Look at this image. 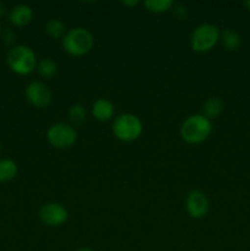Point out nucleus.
Here are the masks:
<instances>
[{
	"instance_id": "1",
	"label": "nucleus",
	"mask_w": 250,
	"mask_h": 251,
	"mask_svg": "<svg viewBox=\"0 0 250 251\" xmlns=\"http://www.w3.org/2000/svg\"><path fill=\"white\" fill-rule=\"evenodd\" d=\"M212 132V123L202 114H194L186 118L180 125V136L191 145L201 144Z\"/></svg>"
},
{
	"instance_id": "2",
	"label": "nucleus",
	"mask_w": 250,
	"mask_h": 251,
	"mask_svg": "<svg viewBox=\"0 0 250 251\" xmlns=\"http://www.w3.org/2000/svg\"><path fill=\"white\" fill-rule=\"evenodd\" d=\"M6 63L10 70L20 76L32 74L38 64L34 51L24 44L15 46L10 49L6 56Z\"/></svg>"
},
{
	"instance_id": "3",
	"label": "nucleus",
	"mask_w": 250,
	"mask_h": 251,
	"mask_svg": "<svg viewBox=\"0 0 250 251\" xmlns=\"http://www.w3.org/2000/svg\"><path fill=\"white\" fill-rule=\"evenodd\" d=\"M63 49L73 56H83L93 48L95 39L92 33L83 27H76L66 32L61 39Z\"/></svg>"
},
{
	"instance_id": "4",
	"label": "nucleus",
	"mask_w": 250,
	"mask_h": 251,
	"mask_svg": "<svg viewBox=\"0 0 250 251\" xmlns=\"http://www.w3.org/2000/svg\"><path fill=\"white\" fill-rule=\"evenodd\" d=\"M142 123L136 115L125 113L118 115L113 122V134L123 142H132L142 134Z\"/></svg>"
},
{
	"instance_id": "5",
	"label": "nucleus",
	"mask_w": 250,
	"mask_h": 251,
	"mask_svg": "<svg viewBox=\"0 0 250 251\" xmlns=\"http://www.w3.org/2000/svg\"><path fill=\"white\" fill-rule=\"evenodd\" d=\"M221 32L212 24H202L196 27L190 37V47L196 53H207L218 43Z\"/></svg>"
},
{
	"instance_id": "6",
	"label": "nucleus",
	"mask_w": 250,
	"mask_h": 251,
	"mask_svg": "<svg viewBox=\"0 0 250 251\" xmlns=\"http://www.w3.org/2000/svg\"><path fill=\"white\" fill-rule=\"evenodd\" d=\"M47 140L55 149H68L77 140V131L75 127L66 123L53 124L47 131Z\"/></svg>"
},
{
	"instance_id": "7",
	"label": "nucleus",
	"mask_w": 250,
	"mask_h": 251,
	"mask_svg": "<svg viewBox=\"0 0 250 251\" xmlns=\"http://www.w3.org/2000/svg\"><path fill=\"white\" fill-rule=\"evenodd\" d=\"M39 218L44 225L49 227H58V226L64 225L68 221L69 213L63 205L56 202L44 203L39 208Z\"/></svg>"
},
{
	"instance_id": "8",
	"label": "nucleus",
	"mask_w": 250,
	"mask_h": 251,
	"mask_svg": "<svg viewBox=\"0 0 250 251\" xmlns=\"http://www.w3.org/2000/svg\"><path fill=\"white\" fill-rule=\"evenodd\" d=\"M25 96H26L27 100L36 108L48 107L53 98L48 86L39 81H33L27 85L26 90H25Z\"/></svg>"
},
{
	"instance_id": "9",
	"label": "nucleus",
	"mask_w": 250,
	"mask_h": 251,
	"mask_svg": "<svg viewBox=\"0 0 250 251\" xmlns=\"http://www.w3.org/2000/svg\"><path fill=\"white\" fill-rule=\"evenodd\" d=\"M185 208L189 216L193 218L205 217L208 211V200L203 193L193 190L188 194L185 200Z\"/></svg>"
},
{
	"instance_id": "10",
	"label": "nucleus",
	"mask_w": 250,
	"mask_h": 251,
	"mask_svg": "<svg viewBox=\"0 0 250 251\" xmlns=\"http://www.w3.org/2000/svg\"><path fill=\"white\" fill-rule=\"evenodd\" d=\"M33 19V11L26 4H17L10 10L9 21L15 27H25Z\"/></svg>"
},
{
	"instance_id": "11",
	"label": "nucleus",
	"mask_w": 250,
	"mask_h": 251,
	"mask_svg": "<svg viewBox=\"0 0 250 251\" xmlns=\"http://www.w3.org/2000/svg\"><path fill=\"white\" fill-rule=\"evenodd\" d=\"M92 115L100 122H108L114 117V105L105 98H100L92 105Z\"/></svg>"
},
{
	"instance_id": "12",
	"label": "nucleus",
	"mask_w": 250,
	"mask_h": 251,
	"mask_svg": "<svg viewBox=\"0 0 250 251\" xmlns=\"http://www.w3.org/2000/svg\"><path fill=\"white\" fill-rule=\"evenodd\" d=\"M220 39L222 41L223 47H225L227 50L234 51L238 50L242 44V38H240V34L237 31L230 28H225L221 32Z\"/></svg>"
},
{
	"instance_id": "13",
	"label": "nucleus",
	"mask_w": 250,
	"mask_h": 251,
	"mask_svg": "<svg viewBox=\"0 0 250 251\" xmlns=\"http://www.w3.org/2000/svg\"><path fill=\"white\" fill-rule=\"evenodd\" d=\"M223 104L222 100L220 98H208L205 103H203V117H206L207 119H216V118L220 117L223 112Z\"/></svg>"
},
{
	"instance_id": "14",
	"label": "nucleus",
	"mask_w": 250,
	"mask_h": 251,
	"mask_svg": "<svg viewBox=\"0 0 250 251\" xmlns=\"http://www.w3.org/2000/svg\"><path fill=\"white\" fill-rule=\"evenodd\" d=\"M17 164L12 159H0V183H7L17 176Z\"/></svg>"
},
{
	"instance_id": "15",
	"label": "nucleus",
	"mask_w": 250,
	"mask_h": 251,
	"mask_svg": "<svg viewBox=\"0 0 250 251\" xmlns=\"http://www.w3.org/2000/svg\"><path fill=\"white\" fill-rule=\"evenodd\" d=\"M46 33L53 39H63L66 34V27L61 20L59 19H50L46 24Z\"/></svg>"
},
{
	"instance_id": "16",
	"label": "nucleus",
	"mask_w": 250,
	"mask_h": 251,
	"mask_svg": "<svg viewBox=\"0 0 250 251\" xmlns=\"http://www.w3.org/2000/svg\"><path fill=\"white\" fill-rule=\"evenodd\" d=\"M37 71L39 75L44 78H51L56 75L58 73V65L51 59H42L38 64H37Z\"/></svg>"
},
{
	"instance_id": "17",
	"label": "nucleus",
	"mask_w": 250,
	"mask_h": 251,
	"mask_svg": "<svg viewBox=\"0 0 250 251\" xmlns=\"http://www.w3.org/2000/svg\"><path fill=\"white\" fill-rule=\"evenodd\" d=\"M174 2L172 0H145L144 6L154 14H162L172 9Z\"/></svg>"
},
{
	"instance_id": "18",
	"label": "nucleus",
	"mask_w": 250,
	"mask_h": 251,
	"mask_svg": "<svg viewBox=\"0 0 250 251\" xmlns=\"http://www.w3.org/2000/svg\"><path fill=\"white\" fill-rule=\"evenodd\" d=\"M69 120L74 126H78V125L83 124L87 118V113H86L85 107L82 104H74L73 107L69 109Z\"/></svg>"
},
{
	"instance_id": "19",
	"label": "nucleus",
	"mask_w": 250,
	"mask_h": 251,
	"mask_svg": "<svg viewBox=\"0 0 250 251\" xmlns=\"http://www.w3.org/2000/svg\"><path fill=\"white\" fill-rule=\"evenodd\" d=\"M123 5H125V6H136L137 4H139V1L137 0H125V1H122Z\"/></svg>"
},
{
	"instance_id": "20",
	"label": "nucleus",
	"mask_w": 250,
	"mask_h": 251,
	"mask_svg": "<svg viewBox=\"0 0 250 251\" xmlns=\"http://www.w3.org/2000/svg\"><path fill=\"white\" fill-rule=\"evenodd\" d=\"M243 5L247 7L248 11H250V0H247V1H244V2H243Z\"/></svg>"
},
{
	"instance_id": "21",
	"label": "nucleus",
	"mask_w": 250,
	"mask_h": 251,
	"mask_svg": "<svg viewBox=\"0 0 250 251\" xmlns=\"http://www.w3.org/2000/svg\"><path fill=\"white\" fill-rule=\"evenodd\" d=\"M76 251H93V250L90 249V248H80V249Z\"/></svg>"
},
{
	"instance_id": "22",
	"label": "nucleus",
	"mask_w": 250,
	"mask_h": 251,
	"mask_svg": "<svg viewBox=\"0 0 250 251\" xmlns=\"http://www.w3.org/2000/svg\"><path fill=\"white\" fill-rule=\"evenodd\" d=\"M0 7H4V5L0 4ZM4 12H5V10H1V9H0V16H1V15L4 14Z\"/></svg>"
},
{
	"instance_id": "23",
	"label": "nucleus",
	"mask_w": 250,
	"mask_h": 251,
	"mask_svg": "<svg viewBox=\"0 0 250 251\" xmlns=\"http://www.w3.org/2000/svg\"><path fill=\"white\" fill-rule=\"evenodd\" d=\"M0 152H1V144H0Z\"/></svg>"
},
{
	"instance_id": "24",
	"label": "nucleus",
	"mask_w": 250,
	"mask_h": 251,
	"mask_svg": "<svg viewBox=\"0 0 250 251\" xmlns=\"http://www.w3.org/2000/svg\"><path fill=\"white\" fill-rule=\"evenodd\" d=\"M0 33H1V27H0Z\"/></svg>"
}]
</instances>
